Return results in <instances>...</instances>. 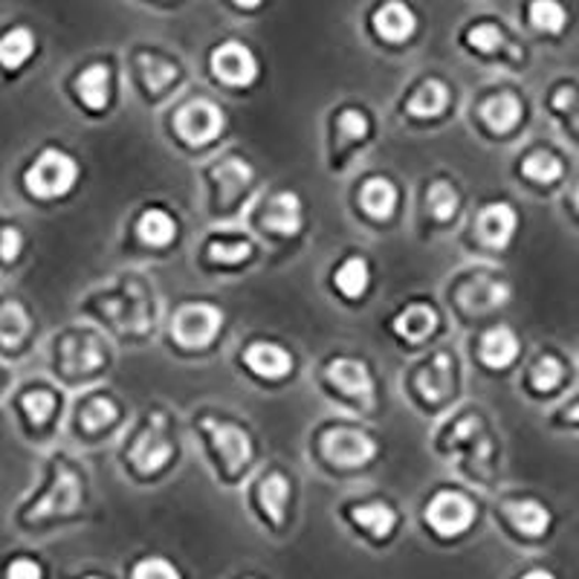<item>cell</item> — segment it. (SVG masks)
I'll return each instance as SVG.
<instances>
[{
	"label": "cell",
	"instance_id": "6da1fadb",
	"mask_svg": "<svg viewBox=\"0 0 579 579\" xmlns=\"http://www.w3.org/2000/svg\"><path fill=\"white\" fill-rule=\"evenodd\" d=\"M81 504H85V485H81L79 469L73 467L64 455H53L44 487L18 508V524L35 527V524L53 522V519L73 516V513H79Z\"/></svg>",
	"mask_w": 579,
	"mask_h": 579
},
{
	"label": "cell",
	"instance_id": "7a4b0ae2",
	"mask_svg": "<svg viewBox=\"0 0 579 579\" xmlns=\"http://www.w3.org/2000/svg\"><path fill=\"white\" fill-rule=\"evenodd\" d=\"M79 175V159L64 148L47 145L21 168V191L35 203H53L76 189Z\"/></svg>",
	"mask_w": 579,
	"mask_h": 579
},
{
	"label": "cell",
	"instance_id": "3957f363",
	"mask_svg": "<svg viewBox=\"0 0 579 579\" xmlns=\"http://www.w3.org/2000/svg\"><path fill=\"white\" fill-rule=\"evenodd\" d=\"M223 327V313L214 304H186L171 319V336L180 348H209Z\"/></svg>",
	"mask_w": 579,
	"mask_h": 579
},
{
	"label": "cell",
	"instance_id": "277c9868",
	"mask_svg": "<svg viewBox=\"0 0 579 579\" xmlns=\"http://www.w3.org/2000/svg\"><path fill=\"white\" fill-rule=\"evenodd\" d=\"M200 428L207 435L209 449L214 453V458L221 460L223 469L230 476H238V472H244L249 467V460H253V441H249L244 428L235 426V423L214 421V417H203Z\"/></svg>",
	"mask_w": 579,
	"mask_h": 579
},
{
	"label": "cell",
	"instance_id": "5b68a950",
	"mask_svg": "<svg viewBox=\"0 0 579 579\" xmlns=\"http://www.w3.org/2000/svg\"><path fill=\"white\" fill-rule=\"evenodd\" d=\"M56 368L64 377H88L104 366L102 342L93 334H64L56 339Z\"/></svg>",
	"mask_w": 579,
	"mask_h": 579
},
{
	"label": "cell",
	"instance_id": "8992f818",
	"mask_svg": "<svg viewBox=\"0 0 579 579\" xmlns=\"http://www.w3.org/2000/svg\"><path fill=\"white\" fill-rule=\"evenodd\" d=\"M476 522V504L458 490H441L426 504V524L441 536H460Z\"/></svg>",
	"mask_w": 579,
	"mask_h": 579
},
{
	"label": "cell",
	"instance_id": "52a82bcc",
	"mask_svg": "<svg viewBox=\"0 0 579 579\" xmlns=\"http://www.w3.org/2000/svg\"><path fill=\"white\" fill-rule=\"evenodd\" d=\"M223 125H226L223 111L209 99H191L175 116L177 136L189 145H209L221 136Z\"/></svg>",
	"mask_w": 579,
	"mask_h": 579
},
{
	"label": "cell",
	"instance_id": "ba28073f",
	"mask_svg": "<svg viewBox=\"0 0 579 579\" xmlns=\"http://www.w3.org/2000/svg\"><path fill=\"white\" fill-rule=\"evenodd\" d=\"M35 331V319L21 296L0 293V357L24 354Z\"/></svg>",
	"mask_w": 579,
	"mask_h": 579
},
{
	"label": "cell",
	"instance_id": "9c48e42d",
	"mask_svg": "<svg viewBox=\"0 0 579 579\" xmlns=\"http://www.w3.org/2000/svg\"><path fill=\"white\" fill-rule=\"evenodd\" d=\"M322 453L331 464L345 469L366 467L377 458V444L359 428H331L322 437Z\"/></svg>",
	"mask_w": 579,
	"mask_h": 579
},
{
	"label": "cell",
	"instance_id": "30bf717a",
	"mask_svg": "<svg viewBox=\"0 0 579 579\" xmlns=\"http://www.w3.org/2000/svg\"><path fill=\"white\" fill-rule=\"evenodd\" d=\"M175 455V446L166 435V417L163 414H152L148 426L136 435L134 446H131V464H134L143 476H154L166 467Z\"/></svg>",
	"mask_w": 579,
	"mask_h": 579
},
{
	"label": "cell",
	"instance_id": "8fae6325",
	"mask_svg": "<svg viewBox=\"0 0 579 579\" xmlns=\"http://www.w3.org/2000/svg\"><path fill=\"white\" fill-rule=\"evenodd\" d=\"M212 73L230 88H249L258 79V58L241 41H226L212 53Z\"/></svg>",
	"mask_w": 579,
	"mask_h": 579
},
{
	"label": "cell",
	"instance_id": "7c38bea8",
	"mask_svg": "<svg viewBox=\"0 0 579 579\" xmlns=\"http://www.w3.org/2000/svg\"><path fill=\"white\" fill-rule=\"evenodd\" d=\"M38 53V35L26 24H9L0 30V73L18 76L30 67Z\"/></svg>",
	"mask_w": 579,
	"mask_h": 579
},
{
	"label": "cell",
	"instance_id": "4fadbf2b",
	"mask_svg": "<svg viewBox=\"0 0 579 579\" xmlns=\"http://www.w3.org/2000/svg\"><path fill=\"white\" fill-rule=\"evenodd\" d=\"M327 382L339 389L342 394L350 397V400H357V403H374V377L368 371L366 363H359V359H348L339 357L334 363H327L325 371Z\"/></svg>",
	"mask_w": 579,
	"mask_h": 579
},
{
	"label": "cell",
	"instance_id": "5bb4252c",
	"mask_svg": "<svg viewBox=\"0 0 579 579\" xmlns=\"http://www.w3.org/2000/svg\"><path fill=\"white\" fill-rule=\"evenodd\" d=\"M15 412L21 414V421L26 423V428L38 432L47 426L58 412V394L49 386H24L15 394Z\"/></svg>",
	"mask_w": 579,
	"mask_h": 579
},
{
	"label": "cell",
	"instance_id": "9a60e30c",
	"mask_svg": "<svg viewBox=\"0 0 579 579\" xmlns=\"http://www.w3.org/2000/svg\"><path fill=\"white\" fill-rule=\"evenodd\" d=\"M516 226L519 214L510 203H490V207L481 209L476 223L478 238L485 241L487 246H492V249H504L516 235Z\"/></svg>",
	"mask_w": 579,
	"mask_h": 579
},
{
	"label": "cell",
	"instance_id": "2e32d148",
	"mask_svg": "<svg viewBox=\"0 0 579 579\" xmlns=\"http://www.w3.org/2000/svg\"><path fill=\"white\" fill-rule=\"evenodd\" d=\"M264 226L276 235H285V238H293L299 235L304 226V212H302V200L296 191H278L276 198L267 203V212H264Z\"/></svg>",
	"mask_w": 579,
	"mask_h": 579
},
{
	"label": "cell",
	"instance_id": "e0dca14e",
	"mask_svg": "<svg viewBox=\"0 0 579 579\" xmlns=\"http://www.w3.org/2000/svg\"><path fill=\"white\" fill-rule=\"evenodd\" d=\"M244 363L264 380H285L293 371V357L276 342H253L244 350Z\"/></svg>",
	"mask_w": 579,
	"mask_h": 579
},
{
	"label": "cell",
	"instance_id": "ac0fdd59",
	"mask_svg": "<svg viewBox=\"0 0 579 579\" xmlns=\"http://www.w3.org/2000/svg\"><path fill=\"white\" fill-rule=\"evenodd\" d=\"M417 30V15L409 3H386L374 12V32L389 44H403Z\"/></svg>",
	"mask_w": 579,
	"mask_h": 579
},
{
	"label": "cell",
	"instance_id": "d6986e66",
	"mask_svg": "<svg viewBox=\"0 0 579 579\" xmlns=\"http://www.w3.org/2000/svg\"><path fill=\"white\" fill-rule=\"evenodd\" d=\"M455 363L449 354H435V357L428 359L426 366H423L421 377H417V389H421L423 400L426 403H441L446 397L453 394L455 386Z\"/></svg>",
	"mask_w": 579,
	"mask_h": 579
},
{
	"label": "cell",
	"instance_id": "ffe728a7",
	"mask_svg": "<svg viewBox=\"0 0 579 579\" xmlns=\"http://www.w3.org/2000/svg\"><path fill=\"white\" fill-rule=\"evenodd\" d=\"M437 325H441L437 310L432 308V304H423V302L409 304V308L400 310V313L394 316V322H391L394 334L405 342H414V345L435 334Z\"/></svg>",
	"mask_w": 579,
	"mask_h": 579
},
{
	"label": "cell",
	"instance_id": "44dd1931",
	"mask_svg": "<svg viewBox=\"0 0 579 579\" xmlns=\"http://www.w3.org/2000/svg\"><path fill=\"white\" fill-rule=\"evenodd\" d=\"M76 96L88 111L99 113L111 102V70L108 64H90L76 79Z\"/></svg>",
	"mask_w": 579,
	"mask_h": 579
},
{
	"label": "cell",
	"instance_id": "7402d4cb",
	"mask_svg": "<svg viewBox=\"0 0 579 579\" xmlns=\"http://www.w3.org/2000/svg\"><path fill=\"white\" fill-rule=\"evenodd\" d=\"M478 357H481V363H485L487 368H499V371L501 368L513 366L519 357L516 334L504 325L492 327V331H487V334L481 336V342H478Z\"/></svg>",
	"mask_w": 579,
	"mask_h": 579
},
{
	"label": "cell",
	"instance_id": "603a6c76",
	"mask_svg": "<svg viewBox=\"0 0 579 579\" xmlns=\"http://www.w3.org/2000/svg\"><path fill=\"white\" fill-rule=\"evenodd\" d=\"M478 113L492 134H510L522 122V102L516 93H499L490 96Z\"/></svg>",
	"mask_w": 579,
	"mask_h": 579
},
{
	"label": "cell",
	"instance_id": "cb8c5ba5",
	"mask_svg": "<svg viewBox=\"0 0 579 579\" xmlns=\"http://www.w3.org/2000/svg\"><path fill=\"white\" fill-rule=\"evenodd\" d=\"M209 175H212V180L218 183L223 203H235V200L244 194L246 186L253 183V168L246 166L244 159H235V157L221 159Z\"/></svg>",
	"mask_w": 579,
	"mask_h": 579
},
{
	"label": "cell",
	"instance_id": "d4e9b609",
	"mask_svg": "<svg viewBox=\"0 0 579 579\" xmlns=\"http://www.w3.org/2000/svg\"><path fill=\"white\" fill-rule=\"evenodd\" d=\"M397 200H400V194H397L394 183L386 180V177H371L359 191V203H363L366 214L374 221H389L397 209Z\"/></svg>",
	"mask_w": 579,
	"mask_h": 579
},
{
	"label": "cell",
	"instance_id": "484cf974",
	"mask_svg": "<svg viewBox=\"0 0 579 579\" xmlns=\"http://www.w3.org/2000/svg\"><path fill=\"white\" fill-rule=\"evenodd\" d=\"M504 516L510 519V524H513L519 533L531 536V539L542 536V533L550 527L548 508H545V504H539V501H533V499L510 501V504H504Z\"/></svg>",
	"mask_w": 579,
	"mask_h": 579
},
{
	"label": "cell",
	"instance_id": "4316f807",
	"mask_svg": "<svg viewBox=\"0 0 579 579\" xmlns=\"http://www.w3.org/2000/svg\"><path fill=\"white\" fill-rule=\"evenodd\" d=\"M350 522L368 531L377 542L389 539L397 527V513L386 501H371V504H359L350 510Z\"/></svg>",
	"mask_w": 579,
	"mask_h": 579
},
{
	"label": "cell",
	"instance_id": "83f0119b",
	"mask_svg": "<svg viewBox=\"0 0 579 579\" xmlns=\"http://www.w3.org/2000/svg\"><path fill=\"white\" fill-rule=\"evenodd\" d=\"M446 108H449V88L441 79L423 81L421 88L412 93L409 104H405V111L412 113V116H421V120L441 116Z\"/></svg>",
	"mask_w": 579,
	"mask_h": 579
},
{
	"label": "cell",
	"instance_id": "f1b7e54d",
	"mask_svg": "<svg viewBox=\"0 0 579 579\" xmlns=\"http://www.w3.org/2000/svg\"><path fill=\"white\" fill-rule=\"evenodd\" d=\"M136 235H140L143 244L154 246V249H163V246H168L177 238V223L175 218L168 212H163V209H145V212L140 214V221H136Z\"/></svg>",
	"mask_w": 579,
	"mask_h": 579
},
{
	"label": "cell",
	"instance_id": "f546056e",
	"mask_svg": "<svg viewBox=\"0 0 579 579\" xmlns=\"http://www.w3.org/2000/svg\"><path fill=\"white\" fill-rule=\"evenodd\" d=\"M510 299V287L501 285V281H492V278H476L472 285H467L460 290V302L467 310H492L508 304Z\"/></svg>",
	"mask_w": 579,
	"mask_h": 579
},
{
	"label": "cell",
	"instance_id": "4dcf8cb0",
	"mask_svg": "<svg viewBox=\"0 0 579 579\" xmlns=\"http://www.w3.org/2000/svg\"><path fill=\"white\" fill-rule=\"evenodd\" d=\"M258 501L272 524L285 522L287 501H290V481L281 472H270L258 481Z\"/></svg>",
	"mask_w": 579,
	"mask_h": 579
},
{
	"label": "cell",
	"instance_id": "1f68e13d",
	"mask_svg": "<svg viewBox=\"0 0 579 579\" xmlns=\"http://www.w3.org/2000/svg\"><path fill=\"white\" fill-rule=\"evenodd\" d=\"M136 70H140V79L152 93H163V90L177 79V67L166 58L152 56V53H140L136 56Z\"/></svg>",
	"mask_w": 579,
	"mask_h": 579
},
{
	"label": "cell",
	"instance_id": "d6a6232c",
	"mask_svg": "<svg viewBox=\"0 0 579 579\" xmlns=\"http://www.w3.org/2000/svg\"><path fill=\"white\" fill-rule=\"evenodd\" d=\"M120 417V409L113 403L111 397L96 394L90 397L88 403L79 409V426L88 432V435H96V432H102V428L113 426Z\"/></svg>",
	"mask_w": 579,
	"mask_h": 579
},
{
	"label": "cell",
	"instance_id": "836d02e7",
	"mask_svg": "<svg viewBox=\"0 0 579 579\" xmlns=\"http://www.w3.org/2000/svg\"><path fill=\"white\" fill-rule=\"evenodd\" d=\"M368 285H371V270H368L366 258H348L336 270V287L348 299H359L368 290Z\"/></svg>",
	"mask_w": 579,
	"mask_h": 579
},
{
	"label": "cell",
	"instance_id": "e575fe53",
	"mask_svg": "<svg viewBox=\"0 0 579 579\" xmlns=\"http://www.w3.org/2000/svg\"><path fill=\"white\" fill-rule=\"evenodd\" d=\"M563 163H559V157L550 152H533L524 157L522 163V175L527 177V180H533V183H542V186H550L556 183L559 177H563Z\"/></svg>",
	"mask_w": 579,
	"mask_h": 579
},
{
	"label": "cell",
	"instance_id": "d590c367",
	"mask_svg": "<svg viewBox=\"0 0 579 579\" xmlns=\"http://www.w3.org/2000/svg\"><path fill=\"white\" fill-rule=\"evenodd\" d=\"M26 253V235L15 221H0V270H12Z\"/></svg>",
	"mask_w": 579,
	"mask_h": 579
},
{
	"label": "cell",
	"instance_id": "8d00e7d4",
	"mask_svg": "<svg viewBox=\"0 0 579 579\" xmlns=\"http://www.w3.org/2000/svg\"><path fill=\"white\" fill-rule=\"evenodd\" d=\"M458 203H460L458 191H455L449 183H444V180L432 183V189H428L426 194L428 212L435 214L437 221H453L455 214H458Z\"/></svg>",
	"mask_w": 579,
	"mask_h": 579
},
{
	"label": "cell",
	"instance_id": "74e56055",
	"mask_svg": "<svg viewBox=\"0 0 579 579\" xmlns=\"http://www.w3.org/2000/svg\"><path fill=\"white\" fill-rule=\"evenodd\" d=\"M531 24L539 32H563L568 24V12H565L563 3H554V0H539L531 7Z\"/></svg>",
	"mask_w": 579,
	"mask_h": 579
},
{
	"label": "cell",
	"instance_id": "f35d334b",
	"mask_svg": "<svg viewBox=\"0 0 579 579\" xmlns=\"http://www.w3.org/2000/svg\"><path fill=\"white\" fill-rule=\"evenodd\" d=\"M565 380V366L556 357H542L531 371V386L536 391H554Z\"/></svg>",
	"mask_w": 579,
	"mask_h": 579
},
{
	"label": "cell",
	"instance_id": "ab89813d",
	"mask_svg": "<svg viewBox=\"0 0 579 579\" xmlns=\"http://www.w3.org/2000/svg\"><path fill=\"white\" fill-rule=\"evenodd\" d=\"M207 255L214 264H241L253 255L249 241H209Z\"/></svg>",
	"mask_w": 579,
	"mask_h": 579
},
{
	"label": "cell",
	"instance_id": "60d3db41",
	"mask_svg": "<svg viewBox=\"0 0 579 579\" xmlns=\"http://www.w3.org/2000/svg\"><path fill=\"white\" fill-rule=\"evenodd\" d=\"M0 579H44V565H41L38 556L15 554L3 563Z\"/></svg>",
	"mask_w": 579,
	"mask_h": 579
},
{
	"label": "cell",
	"instance_id": "b9f144b4",
	"mask_svg": "<svg viewBox=\"0 0 579 579\" xmlns=\"http://www.w3.org/2000/svg\"><path fill=\"white\" fill-rule=\"evenodd\" d=\"M131 579H183V574L177 571L175 563H168L163 556H145L134 565Z\"/></svg>",
	"mask_w": 579,
	"mask_h": 579
},
{
	"label": "cell",
	"instance_id": "7bdbcfd3",
	"mask_svg": "<svg viewBox=\"0 0 579 579\" xmlns=\"http://www.w3.org/2000/svg\"><path fill=\"white\" fill-rule=\"evenodd\" d=\"M467 41L478 53H496V49L504 47V35L496 24H478L467 32Z\"/></svg>",
	"mask_w": 579,
	"mask_h": 579
},
{
	"label": "cell",
	"instance_id": "ee69618b",
	"mask_svg": "<svg viewBox=\"0 0 579 579\" xmlns=\"http://www.w3.org/2000/svg\"><path fill=\"white\" fill-rule=\"evenodd\" d=\"M366 134H368L366 113L354 111V108H348V111L339 113L342 143H357V140H366Z\"/></svg>",
	"mask_w": 579,
	"mask_h": 579
},
{
	"label": "cell",
	"instance_id": "f6af8a7d",
	"mask_svg": "<svg viewBox=\"0 0 579 579\" xmlns=\"http://www.w3.org/2000/svg\"><path fill=\"white\" fill-rule=\"evenodd\" d=\"M554 108L556 111H565V113H574L579 108L577 102V90L574 88H563L559 93L554 96Z\"/></svg>",
	"mask_w": 579,
	"mask_h": 579
},
{
	"label": "cell",
	"instance_id": "bcb514c9",
	"mask_svg": "<svg viewBox=\"0 0 579 579\" xmlns=\"http://www.w3.org/2000/svg\"><path fill=\"white\" fill-rule=\"evenodd\" d=\"M522 579H556V577L550 571H542V568H536V571H527V574H524Z\"/></svg>",
	"mask_w": 579,
	"mask_h": 579
},
{
	"label": "cell",
	"instance_id": "7dc6e473",
	"mask_svg": "<svg viewBox=\"0 0 579 579\" xmlns=\"http://www.w3.org/2000/svg\"><path fill=\"white\" fill-rule=\"evenodd\" d=\"M565 417H568V421H574V423H579V403L574 405L571 412H565Z\"/></svg>",
	"mask_w": 579,
	"mask_h": 579
},
{
	"label": "cell",
	"instance_id": "c3c4849f",
	"mask_svg": "<svg viewBox=\"0 0 579 579\" xmlns=\"http://www.w3.org/2000/svg\"><path fill=\"white\" fill-rule=\"evenodd\" d=\"M571 116H574V127H577V134H579V108L571 113Z\"/></svg>",
	"mask_w": 579,
	"mask_h": 579
},
{
	"label": "cell",
	"instance_id": "681fc988",
	"mask_svg": "<svg viewBox=\"0 0 579 579\" xmlns=\"http://www.w3.org/2000/svg\"><path fill=\"white\" fill-rule=\"evenodd\" d=\"M81 579H104V577H99V574H88V577H81Z\"/></svg>",
	"mask_w": 579,
	"mask_h": 579
},
{
	"label": "cell",
	"instance_id": "f907efd6",
	"mask_svg": "<svg viewBox=\"0 0 579 579\" xmlns=\"http://www.w3.org/2000/svg\"><path fill=\"white\" fill-rule=\"evenodd\" d=\"M0 389H3V368H0Z\"/></svg>",
	"mask_w": 579,
	"mask_h": 579
},
{
	"label": "cell",
	"instance_id": "816d5d0a",
	"mask_svg": "<svg viewBox=\"0 0 579 579\" xmlns=\"http://www.w3.org/2000/svg\"><path fill=\"white\" fill-rule=\"evenodd\" d=\"M577 209H579V189H577Z\"/></svg>",
	"mask_w": 579,
	"mask_h": 579
}]
</instances>
